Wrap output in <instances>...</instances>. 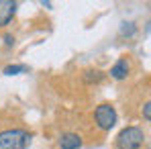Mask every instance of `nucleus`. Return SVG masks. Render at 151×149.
Returning a JSON list of instances; mask_svg holds the SVG:
<instances>
[{"instance_id":"3","label":"nucleus","mask_w":151,"mask_h":149,"mask_svg":"<svg viewBox=\"0 0 151 149\" xmlns=\"http://www.w3.org/2000/svg\"><path fill=\"white\" fill-rule=\"evenodd\" d=\"M94 119H96V125L100 127L102 131H110V129L116 125V110H114L112 104H106V102H104L100 106H96Z\"/></svg>"},{"instance_id":"4","label":"nucleus","mask_w":151,"mask_h":149,"mask_svg":"<svg viewBox=\"0 0 151 149\" xmlns=\"http://www.w3.org/2000/svg\"><path fill=\"white\" fill-rule=\"evenodd\" d=\"M17 12V2L12 0H0V27H6Z\"/></svg>"},{"instance_id":"9","label":"nucleus","mask_w":151,"mask_h":149,"mask_svg":"<svg viewBox=\"0 0 151 149\" xmlns=\"http://www.w3.org/2000/svg\"><path fill=\"white\" fill-rule=\"evenodd\" d=\"M135 31H137V29H135V25H133V23H125L121 33H123V35H135Z\"/></svg>"},{"instance_id":"10","label":"nucleus","mask_w":151,"mask_h":149,"mask_svg":"<svg viewBox=\"0 0 151 149\" xmlns=\"http://www.w3.org/2000/svg\"><path fill=\"white\" fill-rule=\"evenodd\" d=\"M143 117H145V121H149V119H151V104H149V102L143 104Z\"/></svg>"},{"instance_id":"8","label":"nucleus","mask_w":151,"mask_h":149,"mask_svg":"<svg viewBox=\"0 0 151 149\" xmlns=\"http://www.w3.org/2000/svg\"><path fill=\"white\" fill-rule=\"evenodd\" d=\"M23 72H27V66H6L4 68L6 76H17V74H23Z\"/></svg>"},{"instance_id":"7","label":"nucleus","mask_w":151,"mask_h":149,"mask_svg":"<svg viewBox=\"0 0 151 149\" xmlns=\"http://www.w3.org/2000/svg\"><path fill=\"white\" fill-rule=\"evenodd\" d=\"M84 80L90 84V82H100L102 80V74L98 72V70H88L86 74H84Z\"/></svg>"},{"instance_id":"1","label":"nucleus","mask_w":151,"mask_h":149,"mask_svg":"<svg viewBox=\"0 0 151 149\" xmlns=\"http://www.w3.org/2000/svg\"><path fill=\"white\" fill-rule=\"evenodd\" d=\"M33 135L23 129H6L0 133V149H27Z\"/></svg>"},{"instance_id":"6","label":"nucleus","mask_w":151,"mask_h":149,"mask_svg":"<svg viewBox=\"0 0 151 149\" xmlns=\"http://www.w3.org/2000/svg\"><path fill=\"white\" fill-rule=\"evenodd\" d=\"M129 70H131L129 61H127V59H119V61L110 68V76H112L114 80H125L127 76H129Z\"/></svg>"},{"instance_id":"11","label":"nucleus","mask_w":151,"mask_h":149,"mask_svg":"<svg viewBox=\"0 0 151 149\" xmlns=\"http://www.w3.org/2000/svg\"><path fill=\"white\" fill-rule=\"evenodd\" d=\"M4 43H6V47L14 45V37H12V35H4Z\"/></svg>"},{"instance_id":"5","label":"nucleus","mask_w":151,"mask_h":149,"mask_svg":"<svg viewBox=\"0 0 151 149\" xmlns=\"http://www.w3.org/2000/svg\"><path fill=\"white\" fill-rule=\"evenodd\" d=\"M59 149H80L82 147V137L76 133H63L57 141Z\"/></svg>"},{"instance_id":"2","label":"nucleus","mask_w":151,"mask_h":149,"mask_svg":"<svg viewBox=\"0 0 151 149\" xmlns=\"http://www.w3.org/2000/svg\"><path fill=\"white\" fill-rule=\"evenodd\" d=\"M145 141V133L139 127H127L116 137V147L119 149H139Z\"/></svg>"}]
</instances>
